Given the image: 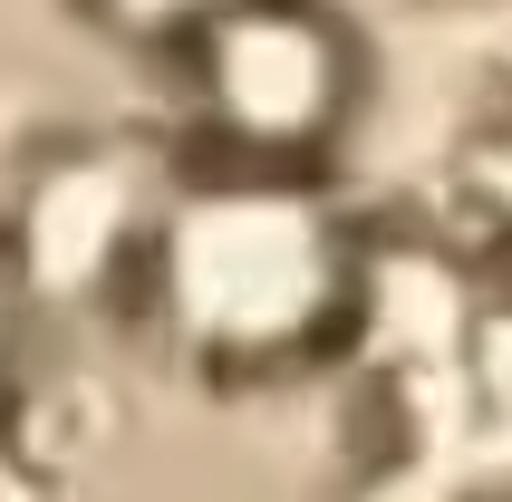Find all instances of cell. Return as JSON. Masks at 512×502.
<instances>
[{"instance_id":"6da1fadb","label":"cell","mask_w":512,"mask_h":502,"mask_svg":"<svg viewBox=\"0 0 512 502\" xmlns=\"http://www.w3.org/2000/svg\"><path fill=\"white\" fill-rule=\"evenodd\" d=\"M145 290L174 348L232 377H271L348 329L358 242L310 165H223L155 213Z\"/></svg>"},{"instance_id":"7a4b0ae2","label":"cell","mask_w":512,"mask_h":502,"mask_svg":"<svg viewBox=\"0 0 512 502\" xmlns=\"http://www.w3.org/2000/svg\"><path fill=\"white\" fill-rule=\"evenodd\" d=\"M194 107L232 165H310L358 107V49L310 0H232L184 39Z\"/></svg>"},{"instance_id":"3957f363","label":"cell","mask_w":512,"mask_h":502,"mask_svg":"<svg viewBox=\"0 0 512 502\" xmlns=\"http://www.w3.org/2000/svg\"><path fill=\"white\" fill-rule=\"evenodd\" d=\"M223 10H232V0H97L107 29H126V39H174V49H184L194 29H213Z\"/></svg>"}]
</instances>
